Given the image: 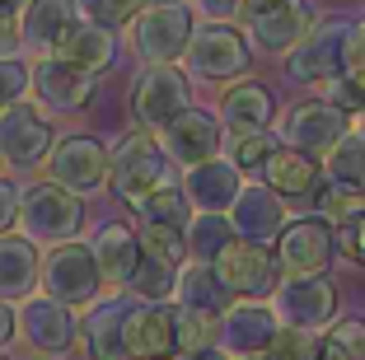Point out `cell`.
I'll use <instances>...</instances> for the list:
<instances>
[{"mask_svg": "<svg viewBox=\"0 0 365 360\" xmlns=\"http://www.w3.org/2000/svg\"><path fill=\"white\" fill-rule=\"evenodd\" d=\"M80 225H85V202H80L76 192L56 187L52 178L47 182H29L19 192V230L33 248L38 244H76Z\"/></svg>", "mask_w": 365, "mask_h": 360, "instance_id": "6da1fadb", "label": "cell"}, {"mask_svg": "<svg viewBox=\"0 0 365 360\" xmlns=\"http://www.w3.org/2000/svg\"><path fill=\"white\" fill-rule=\"evenodd\" d=\"M108 182L136 211L150 192H160L169 182V155L160 150V140L150 131H131L108 150Z\"/></svg>", "mask_w": 365, "mask_h": 360, "instance_id": "7a4b0ae2", "label": "cell"}, {"mask_svg": "<svg viewBox=\"0 0 365 360\" xmlns=\"http://www.w3.org/2000/svg\"><path fill=\"white\" fill-rule=\"evenodd\" d=\"M192 108V85L178 66H145V71L131 80V117H136L140 131L160 136L169 122H178L182 113Z\"/></svg>", "mask_w": 365, "mask_h": 360, "instance_id": "3957f363", "label": "cell"}, {"mask_svg": "<svg viewBox=\"0 0 365 360\" xmlns=\"http://www.w3.org/2000/svg\"><path fill=\"white\" fill-rule=\"evenodd\" d=\"M38 286H43L47 299L66 309H85L98 299L103 290V276H98V262L89 253V244H61L43 257V276H38Z\"/></svg>", "mask_w": 365, "mask_h": 360, "instance_id": "277c9868", "label": "cell"}, {"mask_svg": "<svg viewBox=\"0 0 365 360\" xmlns=\"http://www.w3.org/2000/svg\"><path fill=\"white\" fill-rule=\"evenodd\" d=\"M211 272L220 276V286L230 290L235 299H248V304H262V299L277 295L281 286V267L277 253L262 244H248V239H235L225 253L211 262Z\"/></svg>", "mask_w": 365, "mask_h": 360, "instance_id": "5b68a950", "label": "cell"}, {"mask_svg": "<svg viewBox=\"0 0 365 360\" xmlns=\"http://www.w3.org/2000/svg\"><path fill=\"white\" fill-rule=\"evenodd\" d=\"M272 253H277L281 276H323L337 253V230L328 220H319V215L286 220V230L272 244Z\"/></svg>", "mask_w": 365, "mask_h": 360, "instance_id": "8992f818", "label": "cell"}, {"mask_svg": "<svg viewBox=\"0 0 365 360\" xmlns=\"http://www.w3.org/2000/svg\"><path fill=\"white\" fill-rule=\"evenodd\" d=\"M182 61L192 66V75L225 85V80H239V75L248 71L253 52H248V38L235 29V24H197Z\"/></svg>", "mask_w": 365, "mask_h": 360, "instance_id": "52a82bcc", "label": "cell"}, {"mask_svg": "<svg viewBox=\"0 0 365 360\" xmlns=\"http://www.w3.org/2000/svg\"><path fill=\"white\" fill-rule=\"evenodd\" d=\"M192 10L187 5H164V10H145L131 24V52L145 66H173L178 56H187L192 43Z\"/></svg>", "mask_w": 365, "mask_h": 360, "instance_id": "ba28073f", "label": "cell"}, {"mask_svg": "<svg viewBox=\"0 0 365 360\" xmlns=\"http://www.w3.org/2000/svg\"><path fill=\"white\" fill-rule=\"evenodd\" d=\"M122 337L131 360H178V304L127 299Z\"/></svg>", "mask_w": 365, "mask_h": 360, "instance_id": "9c48e42d", "label": "cell"}, {"mask_svg": "<svg viewBox=\"0 0 365 360\" xmlns=\"http://www.w3.org/2000/svg\"><path fill=\"white\" fill-rule=\"evenodd\" d=\"M52 145H56L52 117L38 103L24 98L10 113H0V155H5L10 169H38V164H47Z\"/></svg>", "mask_w": 365, "mask_h": 360, "instance_id": "30bf717a", "label": "cell"}, {"mask_svg": "<svg viewBox=\"0 0 365 360\" xmlns=\"http://www.w3.org/2000/svg\"><path fill=\"white\" fill-rule=\"evenodd\" d=\"M277 304L272 314L281 318V328H300V332H314V328H333V314H337V290L328 276H290L277 286Z\"/></svg>", "mask_w": 365, "mask_h": 360, "instance_id": "8fae6325", "label": "cell"}, {"mask_svg": "<svg viewBox=\"0 0 365 360\" xmlns=\"http://www.w3.org/2000/svg\"><path fill=\"white\" fill-rule=\"evenodd\" d=\"M351 131V122H346V113H337L333 103H295L281 113V140H286L290 150H300V155L309 159H328L333 155V145Z\"/></svg>", "mask_w": 365, "mask_h": 360, "instance_id": "7c38bea8", "label": "cell"}, {"mask_svg": "<svg viewBox=\"0 0 365 360\" xmlns=\"http://www.w3.org/2000/svg\"><path fill=\"white\" fill-rule=\"evenodd\" d=\"M14 323H19V337L29 341L43 360L71 351V341L80 337V314L66 309V304H56V299H47V295L24 299V304L14 309Z\"/></svg>", "mask_w": 365, "mask_h": 360, "instance_id": "4fadbf2b", "label": "cell"}, {"mask_svg": "<svg viewBox=\"0 0 365 360\" xmlns=\"http://www.w3.org/2000/svg\"><path fill=\"white\" fill-rule=\"evenodd\" d=\"M346 38H351V24L333 19V24H319V29L295 47V56L286 61L290 80L300 85H328L346 71Z\"/></svg>", "mask_w": 365, "mask_h": 360, "instance_id": "5bb4252c", "label": "cell"}, {"mask_svg": "<svg viewBox=\"0 0 365 360\" xmlns=\"http://www.w3.org/2000/svg\"><path fill=\"white\" fill-rule=\"evenodd\" d=\"M47 173H52L56 187L76 192V197L98 192L108 182V150H103V140H94V136H66V140H56L52 155H47Z\"/></svg>", "mask_w": 365, "mask_h": 360, "instance_id": "9a60e30c", "label": "cell"}, {"mask_svg": "<svg viewBox=\"0 0 365 360\" xmlns=\"http://www.w3.org/2000/svg\"><path fill=\"white\" fill-rule=\"evenodd\" d=\"M29 89H33L43 113H80L94 98V75L66 66L61 56H43L29 71Z\"/></svg>", "mask_w": 365, "mask_h": 360, "instance_id": "2e32d148", "label": "cell"}, {"mask_svg": "<svg viewBox=\"0 0 365 360\" xmlns=\"http://www.w3.org/2000/svg\"><path fill=\"white\" fill-rule=\"evenodd\" d=\"M155 140H160V150L169 155V164L197 169V164L220 155V122H215V113H206V108H187V113H182L178 122H169Z\"/></svg>", "mask_w": 365, "mask_h": 360, "instance_id": "e0dca14e", "label": "cell"}, {"mask_svg": "<svg viewBox=\"0 0 365 360\" xmlns=\"http://www.w3.org/2000/svg\"><path fill=\"white\" fill-rule=\"evenodd\" d=\"M277 332H281V318L272 314V304H248V299H239V304L220 318V351H225L230 360L267 356Z\"/></svg>", "mask_w": 365, "mask_h": 360, "instance_id": "ac0fdd59", "label": "cell"}, {"mask_svg": "<svg viewBox=\"0 0 365 360\" xmlns=\"http://www.w3.org/2000/svg\"><path fill=\"white\" fill-rule=\"evenodd\" d=\"M76 29H80L76 0H29L24 14H19V43L29 52H38V61L61 52V43Z\"/></svg>", "mask_w": 365, "mask_h": 360, "instance_id": "d6986e66", "label": "cell"}, {"mask_svg": "<svg viewBox=\"0 0 365 360\" xmlns=\"http://www.w3.org/2000/svg\"><path fill=\"white\" fill-rule=\"evenodd\" d=\"M178 187H182V197H187L192 211L230 215V206H235L239 192H244V173H239L225 155H215V159H206V164H197V169L182 173Z\"/></svg>", "mask_w": 365, "mask_h": 360, "instance_id": "ffe728a7", "label": "cell"}, {"mask_svg": "<svg viewBox=\"0 0 365 360\" xmlns=\"http://www.w3.org/2000/svg\"><path fill=\"white\" fill-rule=\"evenodd\" d=\"M89 253H94L98 276H103L108 290H131L136 267H140V239L131 225H122V220L98 225V234L89 239Z\"/></svg>", "mask_w": 365, "mask_h": 360, "instance_id": "44dd1931", "label": "cell"}, {"mask_svg": "<svg viewBox=\"0 0 365 360\" xmlns=\"http://www.w3.org/2000/svg\"><path fill=\"white\" fill-rule=\"evenodd\" d=\"M244 19L262 52H290V47H300L314 33V10L304 0H281V5H267V10L244 14Z\"/></svg>", "mask_w": 365, "mask_h": 360, "instance_id": "7402d4cb", "label": "cell"}, {"mask_svg": "<svg viewBox=\"0 0 365 360\" xmlns=\"http://www.w3.org/2000/svg\"><path fill=\"white\" fill-rule=\"evenodd\" d=\"M230 225H235L239 239H248V244H262L272 248L277 244V234L286 230V202H281L272 187H244L239 192V202L230 206Z\"/></svg>", "mask_w": 365, "mask_h": 360, "instance_id": "603a6c76", "label": "cell"}, {"mask_svg": "<svg viewBox=\"0 0 365 360\" xmlns=\"http://www.w3.org/2000/svg\"><path fill=\"white\" fill-rule=\"evenodd\" d=\"M122 314H127V299H94L89 304V314L80 318L85 360H131L127 337H122Z\"/></svg>", "mask_w": 365, "mask_h": 360, "instance_id": "cb8c5ba5", "label": "cell"}, {"mask_svg": "<svg viewBox=\"0 0 365 360\" xmlns=\"http://www.w3.org/2000/svg\"><path fill=\"white\" fill-rule=\"evenodd\" d=\"M43 276V257L24 234H0V299H33V286Z\"/></svg>", "mask_w": 365, "mask_h": 360, "instance_id": "d4e9b609", "label": "cell"}, {"mask_svg": "<svg viewBox=\"0 0 365 360\" xmlns=\"http://www.w3.org/2000/svg\"><path fill=\"white\" fill-rule=\"evenodd\" d=\"M173 299H178V309L211 314V318H225L230 309H235V295L220 286V276H215L206 262H182L178 286H173Z\"/></svg>", "mask_w": 365, "mask_h": 360, "instance_id": "484cf974", "label": "cell"}, {"mask_svg": "<svg viewBox=\"0 0 365 360\" xmlns=\"http://www.w3.org/2000/svg\"><path fill=\"white\" fill-rule=\"evenodd\" d=\"M220 117H225L230 136H235V131H267V122L277 117L272 89L262 85V80H239V85H230L225 103H220Z\"/></svg>", "mask_w": 365, "mask_h": 360, "instance_id": "4316f807", "label": "cell"}, {"mask_svg": "<svg viewBox=\"0 0 365 360\" xmlns=\"http://www.w3.org/2000/svg\"><path fill=\"white\" fill-rule=\"evenodd\" d=\"M267 187L277 192V197H309V192H319V173H323V164L319 159H309V155H300V150H290V145H281L277 155L267 159Z\"/></svg>", "mask_w": 365, "mask_h": 360, "instance_id": "83f0119b", "label": "cell"}, {"mask_svg": "<svg viewBox=\"0 0 365 360\" xmlns=\"http://www.w3.org/2000/svg\"><path fill=\"white\" fill-rule=\"evenodd\" d=\"M61 56L66 66H76V71L85 75H98L113 66V56H118V33H103V29H89V24H80L71 38L61 43Z\"/></svg>", "mask_w": 365, "mask_h": 360, "instance_id": "f1b7e54d", "label": "cell"}, {"mask_svg": "<svg viewBox=\"0 0 365 360\" xmlns=\"http://www.w3.org/2000/svg\"><path fill=\"white\" fill-rule=\"evenodd\" d=\"M235 239H239V234H235V225H230V215H206V211H197L192 220H187V253H192L197 262H206V267L225 253Z\"/></svg>", "mask_w": 365, "mask_h": 360, "instance_id": "f546056e", "label": "cell"}, {"mask_svg": "<svg viewBox=\"0 0 365 360\" xmlns=\"http://www.w3.org/2000/svg\"><path fill=\"white\" fill-rule=\"evenodd\" d=\"M323 169H328V182L351 187V192L365 197V140L356 136V131H346V136L333 145V155L323 159Z\"/></svg>", "mask_w": 365, "mask_h": 360, "instance_id": "4dcf8cb0", "label": "cell"}, {"mask_svg": "<svg viewBox=\"0 0 365 360\" xmlns=\"http://www.w3.org/2000/svg\"><path fill=\"white\" fill-rule=\"evenodd\" d=\"M136 239H140V257H155V262L182 272V257H187V230H178V225H150V220H140Z\"/></svg>", "mask_w": 365, "mask_h": 360, "instance_id": "1f68e13d", "label": "cell"}, {"mask_svg": "<svg viewBox=\"0 0 365 360\" xmlns=\"http://www.w3.org/2000/svg\"><path fill=\"white\" fill-rule=\"evenodd\" d=\"M76 10H80V24L118 33V29H131L136 14H145V5L140 0H76Z\"/></svg>", "mask_w": 365, "mask_h": 360, "instance_id": "d6a6232c", "label": "cell"}, {"mask_svg": "<svg viewBox=\"0 0 365 360\" xmlns=\"http://www.w3.org/2000/svg\"><path fill=\"white\" fill-rule=\"evenodd\" d=\"M281 150V140L272 136V131H235L230 136V164H235L239 173H258V169H267V159Z\"/></svg>", "mask_w": 365, "mask_h": 360, "instance_id": "836d02e7", "label": "cell"}, {"mask_svg": "<svg viewBox=\"0 0 365 360\" xmlns=\"http://www.w3.org/2000/svg\"><path fill=\"white\" fill-rule=\"evenodd\" d=\"M136 215H140V220H150V225H178V230H187L192 206H187V197H182L178 182H164L160 192H150V197L136 206Z\"/></svg>", "mask_w": 365, "mask_h": 360, "instance_id": "e575fe53", "label": "cell"}, {"mask_svg": "<svg viewBox=\"0 0 365 360\" xmlns=\"http://www.w3.org/2000/svg\"><path fill=\"white\" fill-rule=\"evenodd\" d=\"M314 206H319V220H328L333 230H346L351 220L365 215V197L351 192V187H337V182H328V187L314 192Z\"/></svg>", "mask_w": 365, "mask_h": 360, "instance_id": "d590c367", "label": "cell"}, {"mask_svg": "<svg viewBox=\"0 0 365 360\" xmlns=\"http://www.w3.org/2000/svg\"><path fill=\"white\" fill-rule=\"evenodd\" d=\"M173 286H178V272L155 257H140L136 267V281H131V295L136 299H150V304H169L173 299Z\"/></svg>", "mask_w": 365, "mask_h": 360, "instance_id": "8d00e7d4", "label": "cell"}, {"mask_svg": "<svg viewBox=\"0 0 365 360\" xmlns=\"http://www.w3.org/2000/svg\"><path fill=\"white\" fill-rule=\"evenodd\" d=\"M211 346H220V318L178 309V351H182V356H192V351H211Z\"/></svg>", "mask_w": 365, "mask_h": 360, "instance_id": "74e56055", "label": "cell"}, {"mask_svg": "<svg viewBox=\"0 0 365 360\" xmlns=\"http://www.w3.org/2000/svg\"><path fill=\"white\" fill-rule=\"evenodd\" d=\"M262 360H319V341H314V332L281 328L277 337H272V346H267Z\"/></svg>", "mask_w": 365, "mask_h": 360, "instance_id": "f35d334b", "label": "cell"}, {"mask_svg": "<svg viewBox=\"0 0 365 360\" xmlns=\"http://www.w3.org/2000/svg\"><path fill=\"white\" fill-rule=\"evenodd\" d=\"M29 94V66L14 56V61H0V113H10L14 103H24Z\"/></svg>", "mask_w": 365, "mask_h": 360, "instance_id": "ab89813d", "label": "cell"}, {"mask_svg": "<svg viewBox=\"0 0 365 360\" xmlns=\"http://www.w3.org/2000/svg\"><path fill=\"white\" fill-rule=\"evenodd\" d=\"M323 103H333L337 113H361L365 108V89L361 85H351V80H346V75H337V80H328V85H323Z\"/></svg>", "mask_w": 365, "mask_h": 360, "instance_id": "60d3db41", "label": "cell"}, {"mask_svg": "<svg viewBox=\"0 0 365 360\" xmlns=\"http://www.w3.org/2000/svg\"><path fill=\"white\" fill-rule=\"evenodd\" d=\"M342 75L351 80V85L365 89V19L351 24V38H346V71Z\"/></svg>", "mask_w": 365, "mask_h": 360, "instance_id": "b9f144b4", "label": "cell"}, {"mask_svg": "<svg viewBox=\"0 0 365 360\" xmlns=\"http://www.w3.org/2000/svg\"><path fill=\"white\" fill-rule=\"evenodd\" d=\"M337 253L351 257L356 267H365V215H361V220H351L346 230H337Z\"/></svg>", "mask_w": 365, "mask_h": 360, "instance_id": "7bdbcfd3", "label": "cell"}, {"mask_svg": "<svg viewBox=\"0 0 365 360\" xmlns=\"http://www.w3.org/2000/svg\"><path fill=\"white\" fill-rule=\"evenodd\" d=\"M333 337L342 341L356 360H365V323H361V318H342V323H333Z\"/></svg>", "mask_w": 365, "mask_h": 360, "instance_id": "ee69618b", "label": "cell"}, {"mask_svg": "<svg viewBox=\"0 0 365 360\" xmlns=\"http://www.w3.org/2000/svg\"><path fill=\"white\" fill-rule=\"evenodd\" d=\"M202 14H211V24H230L239 10H244V0H192Z\"/></svg>", "mask_w": 365, "mask_h": 360, "instance_id": "f6af8a7d", "label": "cell"}, {"mask_svg": "<svg viewBox=\"0 0 365 360\" xmlns=\"http://www.w3.org/2000/svg\"><path fill=\"white\" fill-rule=\"evenodd\" d=\"M10 225H19V187L0 182V234L10 230Z\"/></svg>", "mask_w": 365, "mask_h": 360, "instance_id": "bcb514c9", "label": "cell"}, {"mask_svg": "<svg viewBox=\"0 0 365 360\" xmlns=\"http://www.w3.org/2000/svg\"><path fill=\"white\" fill-rule=\"evenodd\" d=\"M29 0H0V33H14L19 29V14Z\"/></svg>", "mask_w": 365, "mask_h": 360, "instance_id": "7dc6e473", "label": "cell"}, {"mask_svg": "<svg viewBox=\"0 0 365 360\" xmlns=\"http://www.w3.org/2000/svg\"><path fill=\"white\" fill-rule=\"evenodd\" d=\"M14 337H19V323H14V309L5 304V299H0V351L10 346Z\"/></svg>", "mask_w": 365, "mask_h": 360, "instance_id": "c3c4849f", "label": "cell"}, {"mask_svg": "<svg viewBox=\"0 0 365 360\" xmlns=\"http://www.w3.org/2000/svg\"><path fill=\"white\" fill-rule=\"evenodd\" d=\"M319 360H356V356H351V351H346L342 341L333 337V332H328V337L319 341Z\"/></svg>", "mask_w": 365, "mask_h": 360, "instance_id": "681fc988", "label": "cell"}, {"mask_svg": "<svg viewBox=\"0 0 365 360\" xmlns=\"http://www.w3.org/2000/svg\"><path fill=\"white\" fill-rule=\"evenodd\" d=\"M19 29H14V33H0V61H14V52H19Z\"/></svg>", "mask_w": 365, "mask_h": 360, "instance_id": "f907efd6", "label": "cell"}, {"mask_svg": "<svg viewBox=\"0 0 365 360\" xmlns=\"http://www.w3.org/2000/svg\"><path fill=\"white\" fill-rule=\"evenodd\" d=\"M178 360H230L220 346H211V351H192V356H178Z\"/></svg>", "mask_w": 365, "mask_h": 360, "instance_id": "816d5d0a", "label": "cell"}, {"mask_svg": "<svg viewBox=\"0 0 365 360\" xmlns=\"http://www.w3.org/2000/svg\"><path fill=\"white\" fill-rule=\"evenodd\" d=\"M267 5H281V0H244V10H239V14H258V10H267Z\"/></svg>", "mask_w": 365, "mask_h": 360, "instance_id": "f5cc1de1", "label": "cell"}, {"mask_svg": "<svg viewBox=\"0 0 365 360\" xmlns=\"http://www.w3.org/2000/svg\"><path fill=\"white\" fill-rule=\"evenodd\" d=\"M145 10H164V5H182V0H140Z\"/></svg>", "mask_w": 365, "mask_h": 360, "instance_id": "db71d44e", "label": "cell"}, {"mask_svg": "<svg viewBox=\"0 0 365 360\" xmlns=\"http://www.w3.org/2000/svg\"><path fill=\"white\" fill-rule=\"evenodd\" d=\"M356 136L365 140V108H361V113H356Z\"/></svg>", "mask_w": 365, "mask_h": 360, "instance_id": "11a10c76", "label": "cell"}, {"mask_svg": "<svg viewBox=\"0 0 365 360\" xmlns=\"http://www.w3.org/2000/svg\"><path fill=\"white\" fill-rule=\"evenodd\" d=\"M5 169H10V164H5V155H0V173H5Z\"/></svg>", "mask_w": 365, "mask_h": 360, "instance_id": "9f6ffc18", "label": "cell"}, {"mask_svg": "<svg viewBox=\"0 0 365 360\" xmlns=\"http://www.w3.org/2000/svg\"><path fill=\"white\" fill-rule=\"evenodd\" d=\"M253 360H262V356H253Z\"/></svg>", "mask_w": 365, "mask_h": 360, "instance_id": "6f0895ef", "label": "cell"}, {"mask_svg": "<svg viewBox=\"0 0 365 360\" xmlns=\"http://www.w3.org/2000/svg\"><path fill=\"white\" fill-rule=\"evenodd\" d=\"M0 360H5V356H0Z\"/></svg>", "mask_w": 365, "mask_h": 360, "instance_id": "680465c9", "label": "cell"}]
</instances>
